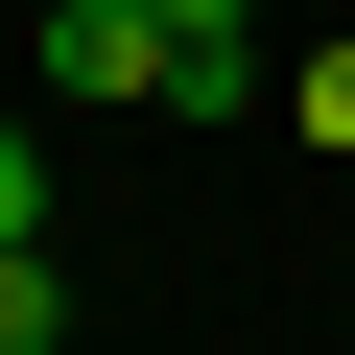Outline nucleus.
I'll use <instances>...</instances> for the list:
<instances>
[{
  "mask_svg": "<svg viewBox=\"0 0 355 355\" xmlns=\"http://www.w3.org/2000/svg\"><path fill=\"white\" fill-rule=\"evenodd\" d=\"M166 71H190V24H166V0H48V95H71V119L166 95Z\"/></svg>",
  "mask_w": 355,
  "mask_h": 355,
  "instance_id": "1",
  "label": "nucleus"
},
{
  "mask_svg": "<svg viewBox=\"0 0 355 355\" xmlns=\"http://www.w3.org/2000/svg\"><path fill=\"white\" fill-rule=\"evenodd\" d=\"M0 261H48V142L0 119Z\"/></svg>",
  "mask_w": 355,
  "mask_h": 355,
  "instance_id": "2",
  "label": "nucleus"
},
{
  "mask_svg": "<svg viewBox=\"0 0 355 355\" xmlns=\"http://www.w3.org/2000/svg\"><path fill=\"white\" fill-rule=\"evenodd\" d=\"M166 24H190V48H261V0H166Z\"/></svg>",
  "mask_w": 355,
  "mask_h": 355,
  "instance_id": "3",
  "label": "nucleus"
}]
</instances>
